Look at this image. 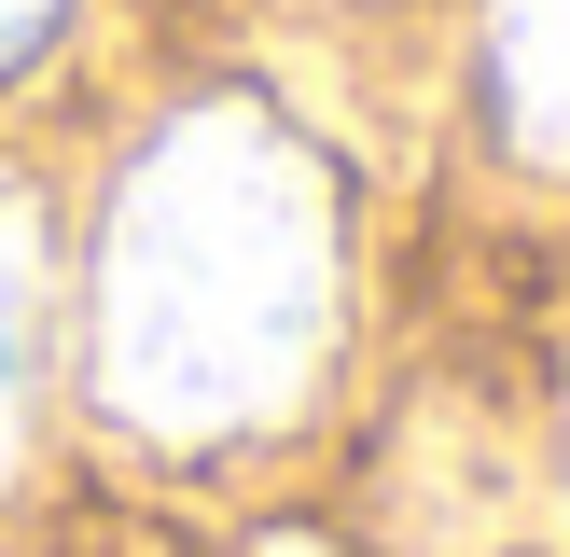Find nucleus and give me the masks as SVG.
Returning <instances> with one entry per match:
<instances>
[{
    "label": "nucleus",
    "instance_id": "1",
    "mask_svg": "<svg viewBox=\"0 0 570 557\" xmlns=\"http://www.w3.org/2000/svg\"><path fill=\"white\" fill-rule=\"evenodd\" d=\"M334 349V182L278 111L154 126L98 237V404L154 446L278 418Z\"/></svg>",
    "mask_w": 570,
    "mask_h": 557
},
{
    "label": "nucleus",
    "instance_id": "2",
    "mask_svg": "<svg viewBox=\"0 0 570 557\" xmlns=\"http://www.w3.org/2000/svg\"><path fill=\"white\" fill-rule=\"evenodd\" d=\"M488 98L529 167H570V0H488Z\"/></svg>",
    "mask_w": 570,
    "mask_h": 557
},
{
    "label": "nucleus",
    "instance_id": "3",
    "mask_svg": "<svg viewBox=\"0 0 570 557\" xmlns=\"http://www.w3.org/2000/svg\"><path fill=\"white\" fill-rule=\"evenodd\" d=\"M28 390H42V237H28V209L0 195V473H14V446H28Z\"/></svg>",
    "mask_w": 570,
    "mask_h": 557
},
{
    "label": "nucleus",
    "instance_id": "4",
    "mask_svg": "<svg viewBox=\"0 0 570 557\" xmlns=\"http://www.w3.org/2000/svg\"><path fill=\"white\" fill-rule=\"evenodd\" d=\"M42 14H56V0H0V56H14L28 28H42Z\"/></svg>",
    "mask_w": 570,
    "mask_h": 557
}]
</instances>
